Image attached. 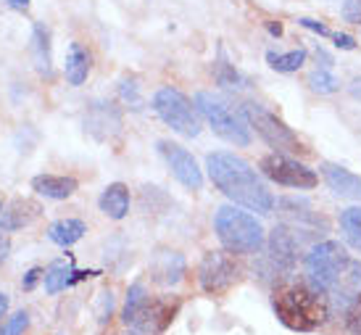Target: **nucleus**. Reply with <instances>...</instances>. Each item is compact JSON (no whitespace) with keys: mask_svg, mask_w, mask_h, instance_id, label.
Wrapping results in <instances>:
<instances>
[{"mask_svg":"<svg viewBox=\"0 0 361 335\" xmlns=\"http://www.w3.org/2000/svg\"><path fill=\"white\" fill-rule=\"evenodd\" d=\"M261 172H264V177H269L271 183L285 185V188H295V190H311L319 183V177L314 174V169H309L301 162H295V159L277 151L261 159Z\"/></svg>","mask_w":361,"mask_h":335,"instance_id":"obj_10","label":"nucleus"},{"mask_svg":"<svg viewBox=\"0 0 361 335\" xmlns=\"http://www.w3.org/2000/svg\"><path fill=\"white\" fill-rule=\"evenodd\" d=\"M77 188H80V183L74 177H66V174H37V177H32V190L37 195L53 198V201L71 198L77 193Z\"/></svg>","mask_w":361,"mask_h":335,"instance_id":"obj_16","label":"nucleus"},{"mask_svg":"<svg viewBox=\"0 0 361 335\" xmlns=\"http://www.w3.org/2000/svg\"><path fill=\"white\" fill-rule=\"evenodd\" d=\"M40 269H30V272H27V277H24V280H21V288H24V291H32V288H35V285H37V280H40Z\"/></svg>","mask_w":361,"mask_h":335,"instance_id":"obj_34","label":"nucleus"},{"mask_svg":"<svg viewBox=\"0 0 361 335\" xmlns=\"http://www.w3.org/2000/svg\"><path fill=\"white\" fill-rule=\"evenodd\" d=\"M8 6L16 11H24V8H30V0H8Z\"/></svg>","mask_w":361,"mask_h":335,"instance_id":"obj_36","label":"nucleus"},{"mask_svg":"<svg viewBox=\"0 0 361 335\" xmlns=\"http://www.w3.org/2000/svg\"><path fill=\"white\" fill-rule=\"evenodd\" d=\"M6 309H8V298H6V296L0 293V317L6 315Z\"/></svg>","mask_w":361,"mask_h":335,"instance_id":"obj_37","label":"nucleus"},{"mask_svg":"<svg viewBox=\"0 0 361 335\" xmlns=\"http://www.w3.org/2000/svg\"><path fill=\"white\" fill-rule=\"evenodd\" d=\"M309 87L314 92H319V95H332V92H338L341 82L330 69H317L309 74Z\"/></svg>","mask_w":361,"mask_h":335,"instance_id":"obj_26","label":"nucleus"},{"mask_svg":"<svg viewBox=\"0 0 361 335\" xmlns=\"http://www.w3.org/2000/svg\"><path fill=\"white\" fill-rule=\"evenodd\" d=\"M153 111L159 114L161 122L182 138H198L201 135V119H198L195 103H190L188 95H182L174 87H161L153 95Z\"/></svg>","mask_w":361,"mask_h":335,"instance_id":"obj_6","label":"nucleus"},{"mask_svg":"<svg viewBox=\"0 0 361 335\" xmlns=\"http://www.w3.org/2000/svg\"><path fill=\"white\" fill-rule=\"evenodd\" d=\"M98 206L109 219H124L130 214V188L121 183L109 185L98 198Z\"/></svg>","mask_w":361,"mask_h":335,"instance_id":"obj_20","label":"nucleus"},{"mask_svg":"<svg viewBox=\"0 0 361 335\" xmlns=\"http://www.w3.org/2000/svg\"><path fill=\"white\" fill-rule=\"evenodd\" d=\"M151 280L153 283L164 285V288H171V285H177L185 277V256L180 251H156L151 259Z\"/></svg>","mask_w":361,"mask_h":335,"instance_id":"obj_14","label":"nucleus"},{"mask_svg":"<svg viewBox=\"0 0 361 335\" xmlns=\"http://www.w3.org/2000/svg\"><path fill=\"white\" fill-rule=\"evenodd\" d=\"M130 335H145V333H137V330H132V333Z\"/></svg>","mask_w":361,"mask_h":335,"instance_id":"obj_39","label":"nucleus"},{"mask_svg":"<svg viewBox=\"0 0 361 335\" xmlns=\"http://www.w3.org/2000/svg\"><path fill=\"white\" fill-rule=\"evenodd\" d=\"M195 109L203 119L209 122V127L214 130V135H219L221 140L232 142V145H251V124L243 116V111H235L230 103L214 95V92H195Z\"/></svg>","mask_w":361,"mask_h":335,"instance_id":"obj_5","label":"nucleus"},{"mask_svg":"<svg viewBox=\"0 0 361 335\" xmlns=\"http://www.w3.org/2000/svg\"><path fill=\"white\" fill-rule=\"evenodd\" d=\"M269 32H271V35H277V37H280V35H282V27H280V24H269Z\"/></svg>","mask_w":361,"mask_h":335,"instance_id":"obj_38","label":"nucleus"},{"mask_svg":"<svg viewBox=\"0 0 361 335\" xmlns=\"http://www.w3.org/2000/svg\"><path fill=\"white\" fill-rule=\"evenodd\" d=\"M0 212H3V203H0Z\"/></svg>","mask_w":361,"mask_h":335,"instance_id":"obj_40","label":"nucleus"},{"mask_svg":"<svg viewBox=\"0 0 361 335\" xmlns=\"http://www.w3.org/2000/svg\"><path fill=\"white\" fill-rule=\"evenodd\" d=\"M37 217H40V206H37V203L27 201V198H16L6 212H0V230H3V233H11V230L30 227Z\"/></svg>","mask_w":361,"mask_h":335,"instance_id":"obj_17","label":"nucleus"},{"mask_svg":"<svg viewBox=\"0 0 361 335\" xmlns=\"http://www.w3.org/2000/svg\"><path fill=\"white\" fill-rule=\"evenodd\" d=\"M206 169H209L211 183L216 185L232 203L245 206L256 214H271L274 198H271L269 188L264 185V180L245 159L227 151L209 153Z\"/></svg>","mask_w":361,"mask_h":335,"instance_id":"obj_1","label":"nucleus"},{"mask_svg":"<svg viewBox=\"0 0 361 335\" xmlns=\"http://www.w3.org/2000/svg\"><path fill=\"white\" fill-rule=\"evenodd\" d=\"M119 92H121V98L130 103L132 109H140V92H137V85H135V80H121L119 85Z\"/></svg>","mask_w":361,"mask_h":335,"instance_id":"obj_30","label":"nucleus"},{"mask_svg":"<svg viewBox=\"0 0 361 335\" xmlns=\"http://www.w3.org/2000/svg\"><path fill=\"white\" fill-rule=\"evenodd\" d=\"M85 233H87V224L82 222V219H59V222H53L48 227V238L56 245H63V248H69L77 240H82Z\"/></svg>","mask_w":361,"mask_h":335,"instance_id":"obj_22","label":"nucleus"},{"mask_svg":"<svg viewBox=\"0 0 361 335\" xmlns=\"http://www.w3.org/2000/svg\"><path fill=\"white\" fill-rule=\"evenodd\" d=\"M32 53H35V66L40 71L42 77H51V32L42 24H35V32H32Z\"/></svg>","mask_w":361,"mask_h":335,"instance_id":"obj_21","label":"nucleus"},{"mask_svg":"<svg viewBox=\"0 0 361 335\" xmlns=\"http://www.w3.org/2000/svg\"><path fill=\"white\" fill-rule=\"evenodd\" d=\"M177 312H180V298H151L145 285L135 283L127 291L121 322L137 333L159 335L174 322Z\"/></svg>","mask_w":361,"mask_h":335,"instance_id":"obj_3","label":"nucleus"},{"mask_svg":"<svg viewBox=\"0 0 361 335\" xmlns=\"http://www.w3.org/2000/svg\"><path fill=\"white\" fill-rule=\"evenodd\" d=\"M30 325V315L27 312H16L6 319V325H0V335H21Z\"/></svg>","mask_w":361,"mask_h":335,"instance_id":"obj_28","label":"nucleus"},{"mask_svg":"<svg viewBox=\"0 0 361 335\" xmlns=\"http://www.w3.org/2000/svg\"><path fill=\"white\" fill-rule=\"evenodd\" d=\"M159 151H161V156L166 159V164H169L171 174H174L185 188H190V190H201L203 174H201V169H198V162L192 159L190 151H185L182 145L169 142V140H161Z\"/></svg>","mask_w":361,"mask_h":335,"instance_id":"obj_12","label":"nucleus"},{"mask_svg":"<svg viewBox=\"0 0 361 335\" xmlns=\"http://www.w3.org/2000/svg\"><path fill=\"white\" fill-rule=\"evenodd\" d=\"M240 267L230 251H206L198 264V280L209 296H224L238 283Z\"/></svg>","mask_w":361,"mask_h":335,"instance_id":"obj_9","label":"nucleus"},{"mask_svg":"<svg viewBox=\"0 0 361 335\" xmlns=\"http://www.w3.org/2000/svg\"><path fill=\"white\" fill-rule=\"evenodd\" d=\"M332 40H335V45L343 48V51H353V48H356V42H353L351 35H343V32H332Z\"/></svg>","mask_w":361,"mask_h":335,"instance_id":"obj_32","label":"nucleus"},{"mask_svg":"<svg viewBox=\"0 0 361 335\" xmlns=\"http://www.w3.org/2000/svg\"><path fill=\"white\" fill-rule=\"evenodd\" d=\"M243 116L248 119L251 130H256L277 153H309V148L303 145L301 138L293 133L280 116H274V114L267 111L259 103H245L243 106Z\"/></svg>","mask_w":361,"mask_h":335,"instance_id":"obj_7","label":"nucleus"},{"mask_svg":"<svg viewBox=\"0 0 361 335\" xmlns=\"http://www.w3.org/2000/svg\"><path fill=\"white\" fill-rule=\"evenodd\" d=\"M348 92H351L356 101H361V77H356V80L348 85Z\"/></svg>","mask_w":361,"mask_h":335,"instance_id":"obj_35","label":"nucleus"},{"mask_svg":"<svg viewBox=\"0 0 361 335\" xmlns=\"http://www.w3.org/2000/svg\"><path fill=\"white\" fill-rule=\"evenodd\" d=\"M322 177L335 195L348 198V201H361V177L345 169L341 164H322Z\"/></svg>","mask_w":361,"mask_h":335,"instance_id":"obj_15","label":"nucleus"},{"mask_svg":"<svg viewBox=\"0 0 361 335\" xmlns=\"http://www.w3.org/2000/svg\"><path fill=\"white\" fill-rule=\"evenodd\" d=\"M309 227H298V224H280L274 227L269 235V254L271 262L280 269H293V264L298 262V256L303 254V248L309 245Z\"/></svg>","mask_w":361,"mask_h":335,"instance_id":"obj_11","label":"nucleus"},{"mask_svg":"<svg viewBox=\"0 0 361 335\" xmlns=\"http://www.w3.org/2000/svg\"><path fill=\"white\" fill-rule=\"evenodd\" d=\"M90 69H92V56L87 48H82L80 42H71L69 45V53H66V82H69L71 87H80L87 82L90 77Z\"/></svg>","mask_w":361,"mask_h":335,"instance_id":"obj_19","label":"nucleus"},{"mask_svg":"<svg viewBox=\"0 0 361 335\" xmlns=\"http://www.w3.org/2000/svg\"><path fill=\"white\" fill-rule=\"evenodd\" d=\"M361 293V262H353L348 259L345 267L341 269V274L335 277L332 288L327 291V298H330V309H345L356 301V296Z\"/></svg>","mask_w":361,"mask_h":335,"instance_id":"obj_13","label":"nucleus"},{"mask_svg":"<svg viewBox=\"0 0 361 335\" xmlns=\"http://www.w3.org/2000/svg\"><path fill=\"white\" fill-rule=\"evenodd\" d=\"M280 214L288 219L290 224H298V227H309V230H327V219L319 217L317 212H311L309 203L303 201H293V198H282L280 201Z\"/></svg>","mask_w":361,"mask_h":335,"instance_id":"obj_18","label":"nucleus"},{"mask_svg":"<svg viewBox=\"0 0 361 335\" xmlns=\"http://www.w3.org/2000/svg\"><path fill=\"white\" fill-rule=\"evenodd\" d=\"M298 24H303L306 30L317 32V35H324V37H332V32L327 30L324 24H319V21H314V19H298Z\"/></svg>","mask_w":361,"mask_h":335,"instance_id":"obj_33","label":"nucleus"},{"mask_svg":"<svg viewBox=\"0 0 361 335\" xmlns=\"http://www.w3.org/2000/svg\"><path fill=\"white\" fill-rule=\"evenodd\" d=\"M345 325H348V333L351 335H361V293L356 296V301L348 306V312H345Z\"/></svg>","mask_w":361,"mask_h":335,"instance_id":"obj_29","label":"nucleus"},{"mask_svg":"<svg viewBox=\"0 0 361 335\" xmlns=\"http://www.w3.org/2000/svg\"><path fill=\"white\" fill-rule=\"evenodd\" d=\"M267 61L274 71H298L306 61V51L298 48V51H290V53H267Z\"/></svg>","mask_w":361,"mask_h":335,"instance_id":"obj_25","label":"nucleus"},{"mask_svg":"<svg viewBox=\"0 0 361 335\" xmlns=\"http://www.w3.org/2000/svg\"><path fill=\"white\" fill-rule=\"evenodd\" d=\"M348 262V254L338 240H324L317 243L306 254V277L309 285L319 293H327L335 283V277L341 274V269Z\"/></svg>","mask_w":361,"mask_h":335,"instance_id":"obj_8","label":"nucleus"},{"mask_svg":"<svg viewBox=\"0 0 361 335\" xmlns=\"http://www.w3.org/2000/svg\"><path fill=\"white\" fill-rule=\"evenodd\" d=\"M71 274H74V262L69 259H61V262H53L48 267V272H45V291L48 293H59L63 288H69L71 285Z\"/></svg>","mask_w":361,"mask_h":335,"instance_id":"obj_23","label":"nucleus"},{"mask_svg":"<svg viewBox=\"0 0 361 335\" xmlns=\"http://www.w3.org/2000/svg\"><path fill=\"white\" fill-rule=\"evenodd\" d=\"M341 230L348 245L361 251V206H351L341 214Z\"/></svg>","mask_w":361,"mask_h":335,"instance_id":"obj_24","label":"nucleus"},{"mask_svg":"<svg viewBox=\"0 0 361 335\" xmlns=\"http://www.w3.org/2000/svg\"><path fill=\"white\" fill-rule=\"evenodd\" d=\"M216 82H219L221 87H232V90H235V87H243V77L232 69L230 63H224V61L216 63Z\"/></svg>","mask_w":361,"mask_h":335,"instance_id":"obj_27","label":"nucleus"},{"mask_svg":"<svg viewBox=\"0 0 361 335\" xmlns=\"http://www.w3.org/2000/svg\"><path fill=\"white\" fill-rule=\"evenodd\" d=\"M271 309L285 327L295 333H311L327 322L330 317V298L327 293L314 291L311 285L290 283L280 285L271 296Z\"/></svg>","mask_w":361,"mask_h":335,"instance_id":"obj_2","label":"nucleus"},{"mask_svg":"<svg viewBox=\"0 0 361 335\" xmlns=\"http://www.w3.org/2000/svg\"><path fill=\"white\" fill-rule=\"evenodd\" d=\"M341 16L351 24H361V0H343Z\"/></svg>","mask_w":361,"mask_h":335,"instance_id":"obj_31","label":"nucleus"},{"mask_svg":"<svg viewBox=\"0 0 361 335\" xmlns=\"http://www.w3.org/2000/svg\"><path fill=\"white\" fill-rule=\"evenodd\" d=\"M214 230L230 254H256L267 240L259 219L248 212H240L238 206H221L214 217Z\"/></svg>","mask_w":361,"mask_h":335,"instance_id":"obj_4","label":"nucleus"}]
</instances>
